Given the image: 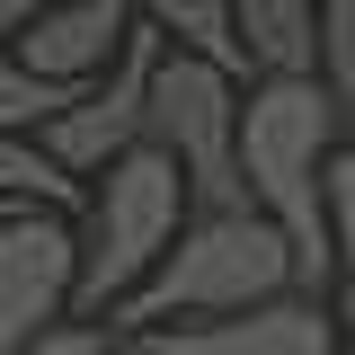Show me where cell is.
Wrapping results in <instances>:
<instances>
[{"mask_svg": "<svg viewBox=\"0 0 355 355\" xmlns=\"http://www.w3.org/2000/svg\"><path fill=\"white\" fill-rule=\"evenodd\" d=\"M116 338H107V320H53V329H36L18 355H107Z\"/></svg>", "mask_w": 355, "mask_h": 355, "instance_id": "obj_15", "label": "cell"}, {"mask_svg": "<svg viewBox=\"0 0 355 355\" xmlns=\"http://www.w3.org/2000/svg\"><path fill=\"white\" fill-rule=\"evenodd\" d=\"M329 355H355V320H338V338H329Z\"/></svg>", "mask_w": 355, "mask_h": 355, "instance_id": "obj_17", "label": "cell"}, {"mask_svg": "<svg viewBox=\"0 0 355 355\" xmlns=\"http://www.w3.org/2000/svg\"><path fill=\"white\" fill-rule=\"evenodd\" d=\"M133 27H142L133 0H44L36 18L9 36V53H18L36 80H53V89H89L116 53H125Z\"/></svg>", "mask_w": 355, "mask_h": 355, "instance_id": "obj_8", "label": "cell"}, {"mask_svg": "<svg viewBox=\"0 0 355 355\" xmlns=\"http://www.w3.org/2000/svg\"><path fill=\"white\" fill-rule=\"evenodd\" d=\"M187 214H196V205H187V178H178L151 142L116 151L107 169L89 178L80 214H71V240H80L71 320H107V311L160 266V249L178 240V222H187Z\"/></svg>", "mask_w": 355, "mask_h": 355, "instance_id": "obj_3", "label": "cell"}, {"mask_svg": "<svg viewBox=\"0 0 355 355\" xmlns=\"http://www.w3.org/2000/svg\"><path fill=\"white\" fill-rule=\"evenodd\" d=\"M71 107V89H53V80H36L9 44H0V133H36L44 116H62Z\"/></svg>", "mask_w": 355, "mask_h": 355, "instance_id": "obj_14", "label": "cell"}, {"mask_svg": "<svg viewBox=\"0 0 355 355\" xmlns=\"http://www.w3.org/2000/svg\"><path fill=\"white\" fill-rule=\"evenodd\" d=\"M151 62H160V36H151V27H133L125 53H116L89 89H71V107H62V116H44V125H36V142L80 178V187L107 169L116 151L142 142V89H151Z\"/></svg>", "mask_w": 355, "mask_h": 355, "instance_id": "obj_5", "label": "cell"}, {"mask_svg": "<svg viewBox=\"0 0 355 355\" xmlns=\"http://www.w3.org/2000/svg\"><path fill=\"white\" fill-rule=\"evenodd\" d=\"M142 142L187 178L196 214H240L249 205V187H240V80L222 62L160 44L151 89H142Z\"/></svg>", "mask_w": 355, "mask_h": 355, "instance_id": "obj_4", "label": "cell"}, {"mask_svg": "<svg viewBox=\"0 0 355 355\" xmlns=\"http://www.w3.org/2000/svg\"><path fill=\"white\" fill-rule=\"evenodd\" d=\"M266 293H293V258H284V231L266 214H187L178 240L160 249V266L133 284L125 302L107 311L116 338H151V329H187V320H222V311H249Z\"/></svg>", "mask_w": 355, "mask_h": 355, "instance_id": "obj_2", "label": "cell"}, {"mask_svg": "<svg viewBox=\"0 0 355 355\" xmlns=\"http://www.w3.org/2000/svg\"><path fill=\"white\" fill-rule=\"evenodd\" d=\"M329 338H338V311L320 293H266L249 311L151 329V338H125V347H142V355H329Z\"/></svg>", "mask_w": 355, "mask_h": 355, "instance_id": "obj_7", "label": "cell"}, {"mask_svg": "<svg viewBox=\"0 0 355 355\" xmlns=\"http://www.w3.org/2000/svg\"><path fill=\"white\" fill-rule=\"evenodd\" d=\"M80 196L89 187L44 151L36 133H0V205H18V214H27V205H36V214H80Z\"/></svg>", "mask_w": 355, "mask_h": 355, "instance_id": "obj_11", "label": "cell"}, {"mask_svg": "<svg viewBox=\"0 0 355 355\" xmlns=\"http://www.w3.org/2000/svg\"><path fill=\"white\" fill-rule=\"evenodd\" d=\"M338 107L329 89L311 80H240V187H249V214H266L284 231V258H293V293L329 302V222H320V169L338 151ZM338 311V302H329Z\"/></svg>", "mask_w": 355, "mask_h": 355, "instance_id": "obj_1", "label": "cell"}, {"mask_svg": "<svg viewBox=\"0 0 355 355\" xmlns=\"http://www.w3.org/2000/svg\"><path fill=\"white\" fill-rule=\"evenodd\" d=\"M71 275H80L71 214H9L0 222V355H18L36 329L71 320Z\"/></svg>", "mask_w": 355, "mask_h": 355, "instance_id": "obj_6", "label": "cell"}, {"mask_svg": "<svg viewBox=\"0 0 355 355\" xmlns=\"http://www.w3.org/2000/svg\"><path fill=\"white\" fill-rule=\"evenodd\" d=\"M311 80L329 89L338 133L355 142V0H320V62H311Z\"/></svg>", "mask_w": 355, "mask_h": 355, "instance_id": "obj_13", "label": "cell"}, {"mask_svg": "<svg viewBox=\"0 0 355 355\" xmlns=\"http://www.w3.org/2000/svg\"><path fill=\"white\" fill-rule=\"evenodd\" d=\"M107 338H116V329H107ZM107 355H142V347H125V338H116V347H107Z\"/></svg>", "mask_w": 355, "mask_h": 355, "instance_id": "obj_18", "label": "cell"}, {"mask_svg": "<svg viewBox=\"0 0 355 355\" xmlns=\"http://www.w3.org/2000/svg\"><path fill=\"white\" fill-rule=\"evenodd\" d=\"M249 80H302L320 62V0H231Z\"/></svg>", "mask_w": 355, "mask_h": 355, "instance_id": "obj_9", "label": "cell"}, {"mask_svg": "<svg viewBox=\"0 0 355 355\" xmlns=\"http://www.w3.org/2000/svg\"><path fill=\"white\" fill-rule=\"evenodd\" d=\"M133 18H142L160 44H178V53H205V62H222V71H231V80H249L240 36H231V0H133Z\"/></svg>", "mask_w": 355, "mask_h": 355, "instance_id": "obj_10", "label": "cell"}, {"mask_svg": "<svg viewBox=\"0 0 355 355\" xmlns=\"http://www.w3.org/2000/svg\"><path fill=\"white\" fill-rule=\"evenodd\" d=\"M36 9H44V0H0V44L18 36V27H27V18H36Z\"/></svg>", "mask_w": 355, "mask_h": 355, "instance_id": "obj_16", "label": "cell"}, {"mask_svg": "<svg viewBox=\"0 0 355 355\" xmlns=\"http://www.w3.org/2000/svg\"><path fill=\"white\" fill-rule=\"evenodd\" d=\"M9 214H18V205H0V222H9ZM27 214H36V205H27Z\"/></svg>", "mask_w": 355, "mask_h": 355, "instance_id": "obj_19", "label": "cell"}, {"mask_svg": "<svg viewBox=\"0 0 355 355\" xmlns=\"http://www.w3.org/2000/svg\"><path fill=\"white\" fill-rule=\"evenodd\" d=\"M320 222H329V302L338 320H355V142H338L320 169Z\"/></svg>", "mask_w": 355, "mask_h": 355, "instance_id": "obj_12", "label": "cell"}]
</instances>
